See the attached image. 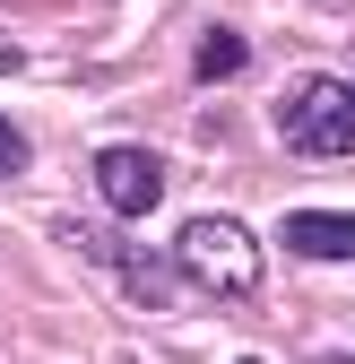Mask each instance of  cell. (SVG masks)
I'll return each instance as SVG.
<instances>
[{
	"instance_id": "1",
	"label": "cell",
	"mask_w": 355,
	"mask_h": 364,
	"mask_svg": "<svg viewBox=\"0 0 355 364\" xmlns=\"http://www.w3.org/2000/svg\"><path fill=\"white\" fill-rule=\"evenodd\" d=\"M278 139L295 156H355V87L346 78H295L278 96Z\"/></svg>"
},
{
	"instance_id": "2",
	"label": "cell",
	"mask_w": 355,
	"mask_h": 364,
	"mask_svg": "<svg viewBox=\"0 0 355 364\" xmlns=\"http://www.w3.org/2000/svg\"><path fill=\"white\" fill-rule=\"evenodd\" d=\"M173 260H182V278H200L208 295H251L260 287V243H251L243 217H191Z\"/></svg>"
},
{
	"instance_id": "3",
	"label": "cell",
	"mask_w": 355,
	"mask_h": 364,
	"mask_svg": "<svg viewBox=\"0 0 355 364\" xmlns=\"http://www.w3.org/2000/svg\"><path fill=\"white\" fill-rule=\"evenodd\" d=\"M96 200H104L113 217H148V208L165 200L156 148H104V156H96Z\"/></svg>"
},
{
	"instance_id": "4",
	"label": "cell",
	"mask_w": 355,
	"mask_h": 364,
	"mask_svg": "<svg viewBox=\"0 0 355 364\" xmlns=\"http://www.w3.org/2000/svg\"><path fill=\"white\" fill-rule=\"evenodd\" d=\"M286 252L295 260H355V217H338V208H295L286 217Z\"/></svg>"
},
{
	"instance_id": "5",
	"label": "cell",
	"mask_w": 355,
	"mask_h": 364,
	"mask_svg": "<svg viewBox=\"0 0 355 364\" xmlns=\"http://www.w3.org/2000/svg\"><path fill=\"white\" fill-rule=\"evenodd\" d=\"M104 260L121 269V287L139 295V304H173V287H182V278H173L156 252H139V243H104Z\"/></svg>"
},
{
	"instance_id": "6",
	"label": "cell",
	"mask_w": 355,
	"mask_h": 364,
	"mask_svg": "<svg viewBox=\"0 0 355 364\" xmlns=\"http://www.w3.org/2000/svg\"><path fill=\"white\" fill-rule=\"evenodd\" d=\"M243 61H251V43H243L234 26H208V35H200V61H191V70H200V78H234Z\"/></svg>"
},
{
	"instance_id": "7",
	"label": "cell",
	"mask_w": 355,
	"mask_h": 364,
	"mask_svg": "<svg viewBox=\"0 0 355 364\" xmlns=\"http://www.w3.org/2000/svg\"><path fill=\"white\" fill-rule=\"evenodd\" d=\"M26 156H35V148H26V130H18V122H0V182H18Z\"/></svg>"
},
{
	"instance_id": "8",
	"label": "cell",
	"mask_w": 355,
	"mask_h": 364,
	"mask_svg": "<svg viewBox=\"0 0 355 364\" xmlns=\"http://www.w3.org/2000/svg\"><path fill=\"white\" fill-rule=\"evenodd\" d=\"M18 61H26V53H18V35H0V78H9Z\"/></svg>"
},
{
	"instance_id": "9",
	"label": "cell",
	"mask_w": 355,
	"mask_h": 364,
	"mask_svg": "<svg viewBox=\"0 0 355 364\" xmlns=\"http://www.w3.org/2000/svg\"><path fill=\"white\" fill-rule=\"evenodd\" d=\"M321 364H355V355H321Z\"/></svg>"
},
{
	"instance_id": "10",
	"label": "cell",
	"mask_w": 355,
	"mask_h": 364,
	"mask_svg": "<svg viewBox=\"0 0 355 364\" xmlns=\"http://www.w3.org/2000/svg\"><path fill=\"white\" fill-rule=\"evenodd\" d=\"M243 364H260V355H243Z\"/></svg>"
}]
</instances>
